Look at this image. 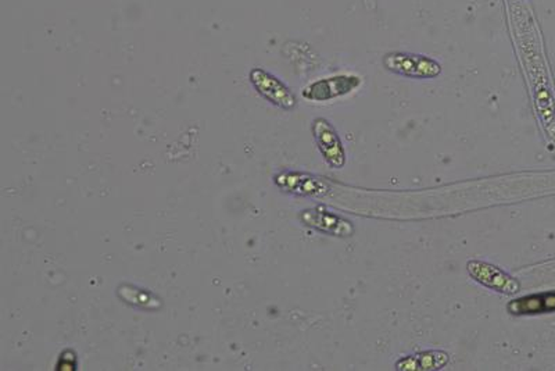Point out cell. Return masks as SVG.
Segmentation results:
<instances>
[{"label":"cell","mask_w":555,"mask_h":371,"mask_svg":"<svg viewBox=\"0 0 555 371\" xmlns=\"http://www.w3.org/2000/svg\"><path fill=\"white\" fill-rule=\"evenodd\" d=\"M251 85L257 94L261 95L266 102L283 110H293L297 104L295 94L286 87L280 78L266 72L263 68H253L249 74Z\"/></svg>","instance_id":"obj_1"},{"label":"cell","mask_w":555,"mask_h":371,"mask_svg":"<svg viewBox=\"0 0 555 371\" xmlns=\"http://www.w3.org/2000/svg\"><path fill=\"white\" fill-rule=\"evenodd\" d=\"M466 270L476 282L500 294L513 295L520 290V285L517 278L511 277L497 266L482 260H469L466 263Z\"/></svg>","instance_id":"obj_2"},{"label":"cell","mask_w":555,"mask_h":371,"mask_svg":"<svg viewBox=\"0 0 555 371\" xmlns=\"http://www.w3.org/2000/svg\"><path fill=\"white\" fill-rule=\"evenodd\" d=\"M383 65L396 74L411 78H435L442 72L439 63L432 58L408 53H390L385 56Z\"/></svg>","instance_id":"obj_3"},{"label":"cell","mask_w":555,"mask_h":371,"mask_svg":"<svg viewBox=\"0 0 555 371\" xmlns=\"http://www.w3.org/2000/svg\"><path fill=\"white\" fill-rule=\"evenodd\" d=\"M361 85V78L357 75H337V77L322 78L312 82L303 91V97L312 102H328L356 91Z\"/></svg>","instance_id":"obj_4"},{"label":"cell","mask_w":555,"mask_h":371,"mask_svg":"<svg viewBox=\"0 0 555 371\" xmlns=\"http://www.w3.org/2000/svg\"><path fill=\"white\" fill-rule=\"evenodd\" d=\"M312 134L325 162L334 168L344 167L346 151L332 124L328 120L317 119L312 123Z\"/></svg>","instance_id":"obj_5"},{"label":"cell","mask_w":555,"mask_h":371,"mask_svg":"<svg viewBox=\"0 0 555 371\" xmlns=\"http://www.w3.org/2000/svg\"><path fill=\"white\" fill-rule=\"evenodd\" d=\"M300 220L305 227L317 229L320 233L332 236H351L354 234L353 224L343 217L332 213L322 206L303 210Z\"/></svg>","instance_id":"obj_6"},{"label":"cell","mask_w":555,"mask_h":371,"mask_svg":"<svg viewBox=\"0 0 555 371\" xmlns=\"http://www.w3.org/2000/svg\"><path fill=\"white\" fill-rule=\"evenodd\" d=\"M276 187L297 197H325L329 190L327 182L320 177L299 172H282L274 177Z\"/></svg>","instance_id":"obj_7"},{"label":"cell","mask_w":555,"mask_h":371,"mask_svg":"<svg viewBox=\"0 0 555 371\" xmlns=\"http://www.w3.org/2000/svg\"><path fill=\"white\" fill-rule=\"evenodd\" d=\"M507 309L513 316L555 312V292H543V294L520 298L510 302Z\"/></svg>","instance_id":"obj_8"},{"label":"cell","mask_w":555,"mask_h":371,"mask_svg":"<svg viewBox=\"0 0 555 371\" xmlns=\"http://www.w3.org/2000/svg\"><path fill=\"white\" fill-rule=\"evenodd\" d=\"M449 353L443 351H428V352L415 353L412 356L402 359L396 363L397 370H440L449 363Z\"/></svg>","instance_id":"obj_9"},{"label":"cell","mask_w":555,"mask_h":371,"mask_svg":"<svg viewBox=\"0 0 555 371\" xmlns=\"http://www.w3.org/2000/svg\"><path fill=\"white\" fill-rule=\"evenodd\" d=\"M119 297L126 304L139 307V309L156 310L161 306V300L154 297L151 292L146 290H139V288L132 287V285H121L119 288Z\"/></svg>","instance_id":"obj_10"}]
</instances>
